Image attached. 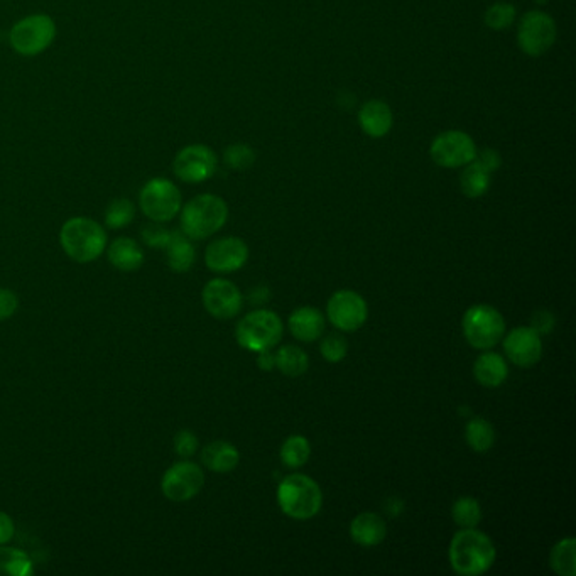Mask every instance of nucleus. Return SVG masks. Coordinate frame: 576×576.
Wrapping results in <instances>:
<instances>
[{"instance_id": "nucleus-1", "label": "nucleus", "mask_w": 576, "mask_h": 576, "mask_svg": "<svg viewBox=\"0 0 576 576\" xmlns=\"http://www.w3.org/2000/svg\"><path fill=\"white\" fill-rule=\"evenodd\" d=\"M448 558L456 575L480 576L494 566L497 549L485 532L472 528L458 530L453 536Z\"/></svg>"}, {"instance_id": "nucleus-2", "label": "nucleus", "mask_w": 576, "mask_h": 576, "mask_svg": "<svg viewBox=\"0 0 576 576\" xmlns=\"http://www.w3.org/2000/svg\"><path fill=\"white\" fill-rule=\"evenodd\" d=\"M64 254L79 264L96 261L107 249L105 229L88 217H75L63 223L60 232Z\"/></svg>"}, {"instance_id": "nucleus-3", "label": "nucleus", "mask_w": 576, "mask_h": 576, "mask_svg": "<svg viewBox=\"0 0 576 576\" xmlns=\"http://www.w3.org/2000/svg\"><path fill=\"white\" fill-rule=\"evenodd\" d=\"M229 220V205L212 193H203L183 206L181 232L191 240H203L217 234Z\"/></svg>"}, {"instance_id": "nucleus-4", "label": "nucleus", "mask_w": 576, "mask_h": 576, "mask_svg": "<svg viewBox=\"0 0 576 576\" xmlns=\"http://www.w3.org/2000/svg\"><path fill=\"white\" fill-rule=\"evenodd\" d=\"M278 504L280 511L291 519L308 521L323 507V492L312 477L293 473L278 487Z\"/></svg>"}, {"instance_id": "nucleus-5", "label": "nucleus", "mask_w": 576, "mask_h": 576, "mask_svg": "<svg viewBox=\"0 0 576 576\" xmlns=\"http://www.w3.org/2000/svg\"><path fill=\"white\" fill-rule=\"evenodd\" d=\"M282 321L280 316L269 310H255L246 314L235 328L238 345L249 352L272 350L282 338Z\"/></svg>"}, {"instance_id": "nucleus-6", "label": "nucleus", "mask_w": 576, "mask_h": 576, "mask_svg": "<svg viewBox=\"0 0 576 576\" xmlns=\"http://www.w3.org/2000/svg\"><path fill=\"white\" fill-rule=\"evenodd\" d=\"M58 28L47 14H32L17 21L9 32L11 47L21 56H38L45 53L56 39Z\"/></svg>"}, {"instance_id": "nucleus-7", "label": "nucleus", "mask_w": 576, "mask_h": 576, "mask_svg": "<svg viewBox=\"0 0 576 576\" xmlns=\"http://www.w3.org/2000/svg\"><path fill=\"white\" fill-rule=\"evenodd\" d=\"M463 335L473 348L492 350L505 335V320L490 305H475L463 314Z\"/></svg>"}, {"instance_id": "nucleus-8", "label": "nucleus", "mask_w": 576, "mask_h": 576, "mask_svg": "<svg viewBox=\"0 0 576 576\" xmlns=\"http://www.w3.org/2000/svg\"><path fill=\"white\" fill-rule=\"evenodd\" d=\"M181 205L179 188L166 178H153L140 189V210L156 223L171 221L181 212Z\"/></svg>"}, {"instance_id": "nucleus-9", "label": "nucleus", "mask_w": 576, "mask_h": 576, "mask_svg": "<svg viewBox=\"0 0 576 576\" xmlns=\"http://www.w3.org/2000/svg\"><path fill=\"white\" fill-rule=\"evenodd\" d=\"M556 22L543 11H530L524 14L517 28V45L524 54L539 58L556 43Z\"/></svg>"}, {"instance_id": "nucleus-10", "label": "nucleus", "mask_w": 576, "mask_h": 576, "mask_svg": "<svg viewBox=\"0 0 576 576\" xmlns=\"http://www.w3.org/2000/svg\"><path fill=\"white\" fill-rule=\"evenodd\" d=\"M219 168L215 151L205 144H189L172 161V172L178 179L189 185L208 181Z\"/></svg>"}, {"instance_id": "nucleus-11", "label": "nucleus", "mask_w": 576, "mask_h": 576, "mask_svg": "<svg viewBox=\"0 0 576 576\" xmlns=\"http://www.w3.org/2000/svg\"><path fill=\"white\" fill-rule=\"evenodd\" d=\"M477 144L463 130H445L431 142L430 154L439 168L456 170L470 164L477 156Z\"/></svg>"}, {"instance_id": "nucleus-12", "label": "nucleus", "mask_w": 576, "mask_h": 576, "mask_svg": "<svg viewBox=\"0 0 576 576\" xmlns=\"http://www.w3.org/2000/svg\"><path fill=\"white\" fill-rule=\"evenodd\" d=\"M327 314L330 323L340 331H357L369 318L367 301L352 289L337 291L328 299Z\"/></svg>"}, {"instance_id": "nucleus-13", "label": "nucleus", "mask_w": 576, "mask_h": 576, "mask_svg": "<svg viewBox=\"0 0 576 576\" xmlns=\"http://www.w3.org/2000/svg\"><path fill=\"white\" fill-rule=\"evenodd\" d=\"M205 485V473L202 468L193 462H178L166 470L161 490L164 497L172 502H187L196 497Z\"/></svg>"}, {"instance_id": "nucleus-14", "label": "nucleus", "mask_w": 576, "mask_h": 576, "mask_svg": "<svg viewBox=\"0 0 576 576\" xmlns=\"http://www.w3.org/2000/svg\"><path fill=\"white\" fill-rule=\"evenodd\" d=\"M249 259V247L238 237H221L213 240L205 252V264L219 274H230L242 269Z\"/></svg>"}, {"instance_id": "nucleus-15", "label": "nucleus", "mask_w": 576, "mask_h": 576, "mask_svg": "<svg viewBox=\"0 0 576 576\" xmlns=\"http://www.w3.org/2000/svg\"><path fill=\"white\" fill-rule=\"evenodd\" d=\"M203 306L217 320H232L244 305V297L234 282L212 280L206 282L202 293Z\"/></svg>"}, {"instance_id": "nucleus-16", "label": "nucleus", "mask_w": 576, "mask_h": 576, "mask_svg": "<svg viewBox=\"0 0 576 576\" xmlns=\"http://www.w3.org/2000/svg\"><path fill=\"white\" fill-rule=\"evenodd\" d=\"M504 352L517 367H532L543 357V340L530 327H517L504 338Z\"/></svg>"}, {"instance_id": "nucleus-17", "label": "nucleus", "mask_w": 576, "mask_h": 576, "mask_svg": "<svg viewBox=\"0 0 576 576\" xmlns=\"http://www.w3.org/2000/svg\"><path fill=\"white\" fill-rule=\"evenodd\" d=\"M358 124L369 138L380 139L389 134L394 124V115L386 102L369 100L358 110Z\"/></svg>"}, {"instance_id": "nucleus-18", "label": "nucleus", "mask_w": 576, "mask_h": 576, "mask_svg": "<svg viewBox=\"0 0 576 576\" xmlns=\"http://www.w3.org/2000/svg\"><path fill=\"white\" fill-rule=\"evenodd\" d=\"M288 325L299 342H316L325 331V316L313 306H303L289 316Z\"/></svg>"}, {"instance_id": "nucleus-19", "label": "nucleus", "mask_w": 576, "mask_h": 576, "mask_svg": "<svg viewBox=\"0 0 576 576\" xmlns=\"http://www.w3.org/2000/svg\"><path fill=\"white\" fill-rule=\"evenodd\" d=\"M388 536V524L379 514L362 513L350 522V538L363 547L379 546Z\"/></svg>"}, {"instance_id": "nucleus-20", "label": "nucleus", "mask_w": 576, "mask_h": 576, "mask_svg": "<svg viewBox=\"0 0 576 576\" xmlns=\"http://www.w3.org/2000/svg\"><path fill=\"white\" fill-rule=\"evenodd\" d=\"M473 375H475L477 382L483 388L496 389L507 380L509 367L502 355H498L496 352H490V350H485V354L475 360Z\"/></svg>"}, {"instance_id": "nucleus-21", "label": "nucleus", "mask_w": 576, "mask_h": 576, "mask_svg": "<svg viewBox=\"0 0 576 576\" xmlns=\"http://www.w3.org/2000/svg\"><path fill=\"white\" fill-rule=\"evenodd\" d=\"M109 263L122 272H134L144 264V252L134 238L119 237L110 244Z\"/></svg>"}, {"instance_id": "nucleus-22", "label": "nucleus", "mask_w": 576, "mask_h": 576, "mask_svg": "<svg viewBox=\"0 0 576 576\" xmlns=\"http://www.w3.org/2000/svg\"><path fill=\"white\" fill-rule=\"evenodd\" d=\"M202 462L205 467L215 473H229L238 465L240 453L229 441H213L203 448Z\"/></svg>"}, {"instance_id": "nucleus-23", "label": "nucleus", "mask_w": 576, "mask_h": 576, "mask_svg": "<svg viewBox=\"0 0 576 576\" xmlns=\"http://www.w3.org/2000/svg\"><path fill=\"white\" fill-rule=\"evenodd\" d=\"M164 249L168 255V265L174 272H188L196 261V252L191 244V238H188L181 230L171 232V238Z\"/></svg>"}, {"instance_id": "nucleus-24", "label": "nucleus", "mask_w": 576, "mask_h": 576, "mask_svg": "<svg viewBox=\"0 0 576 576\" xmlns=\"http://www.w3.org/2000/svg\"><path fill=\"white\" fill-rule=\"evenodd\" d=\"M460 174V188L468 198H480L492 185V172L483 170L477 161H472Z\"/></svg>"}, {"instance_id": "nucleus-25", "label": "nucleus", "mask_w": 576, "mask_h": 576, "mask_svg": "<svg viewBox=\"0 0 576 576\" xmlns=\"http://www.w3.org/2000/svg\"><path fill=\"white\" fill-rule=\"evenodd\" d=\"M465 441L468 447L477 453L492 450L496 443V430L490 421L485 418H472L465 426Z\"/></svg>"}, {"instance_id": "nucleus-26", "label": "nucleus", "mask_w": 576, "mask_h": 576, "mask_svg": "<svg viewBox=\"0 0 576 576\" xmlns=\"http://www.w3.org/2000/svg\"><path fill=\"white\" fill-rule=\"evenodd\" d=\"M549 566L560 576L576 575V541L575 538L561 539L553 546L549 553Z\"/></svg>"}, {"instance_id": "nucleus-27", "label": "nucleus", "mask_w": 576, "mask_h": 576, "mask_svg": "<svg viewBox=\"0 0 576 576\" xmlns=\"http://www.w3.org/2000/svg\"><path fill=\"white\" fill-rule=\"evenodd\" d=\"M276 367L288 377H299L308 371L310 357L303 348L286 345L280 346V352L276 354Z\"/></svg>"}, {"instance_id": "nucleus-28", "label": "nucleus", "mask_w": 576, "mask_h": 576, "mask_svg": "<svg viewBox=\"0 0 576 576\" xmlns=\"http://www.w3.org/2000/svg\"><path fill=\"white\" fill-rule=\"evenodd\" d=\"M312 455L310 441L301 435L288 438L280 447V462L288 468H301L306 465Z\"/></svg>"}, {"instance_id": "nucleus-29", "label": "nucleus", "mask_w": 576, "mask_h": 576, "mask_svg": "<svg viewBox=\"0 0 576 576\" xmlns=\"http://www.w3.org/2000/svg\"><path fill=\"white\" fill-rule=\"evenodd\" d=\"M32 561L24 551L16 547H0V575L31 576Z\"/></svg>"}, {"instance_id": "nucleus-30", "label": "nucleus", "mask_w": 576, "mask_h": 576, "mask_svg": "<svg viewBox=\"0 0 576 576\" xmlns=\"http://www.w3.org/2000/svg\"><path fill=\"white\" fill-rule=\"evenodd\" d=\"M452 517L458 528L472 530L482 521V507L477 498L460 497L453 504Z\"/></svg>"}, {"instance_id": "nucleus-31", "label": "nucleus", "mask_w": 576, "mask_h": 576, "mask_svg": "<svg viewBox=\"0 0 576 576\" xmlns=\"http://www.w3.org/2000/svg\"><path fill=\"white\" fill-rule=\"evenodd\" d=\"M517 11L509 2H496L485 11V26L492 31H505L514 24Z\"/></svg>"}, {"instance_id": "nucleus-32", "label": "nucleus", "mask_w": 576, "mask_h": 576, "mask_svg": "<svg viewBox=\"0 0 576 576\" xmlns=\"http://www.w3.org/2000/svg\"><path fill=\"white\" fill-rule=\"evenodd\" d=\"M136 219V205L127 198H117L110 203L105 212V223L109 229H124Z\"/></svg>"}, {"instance_id": "nucleus-33", "label": "nucleus", "mask_w": 576, "mask_h": 576, "mask_svg": "<svg viewBox=\"0 0 576 576\" xmlns=\"http://www.w3.org/2000/svg\"><path fill=\"white\" fill-rule=\"evenodd\" d=\"M255 151L247 144H232L223 151V163L234 171H246L255 164Z\"/></svg>"}, {"instance_id": "nucleus-34", "label": "nucleus", "mask_w": 576, "mask_h": 576, "mask_svg": "<svg viewBox=\"0 0 576 576\" xmlns=\"http://www.w3.org/2000/svg\"><path fill=\"white\" fill-rule=\"evenodd\" d=\"M320 352L330 363H338L348 354V342L340 333H330L320 343Z\"/></svg>"}, {"instance_id": "nucleus-35", "label": "nucleus", "mask_w": 576, "mask_h": 576, "mask_svg": "<svg viewBox=\"0 0 576 576\" xmlns=\"http://www.w3.org/2000/svg\"><path fill=\"white\" fill-rule=\"evenodd\" d=\"M142 238L147 246L154 249H164L171 238V232L154 221L153 225H147L142 229Z\"/></svg>"}, {"instance_id": "nucleus-36", "label": "nucleus", "mask_w": 576, "mask_h": 576, "mask_svg": "<svg viewBox=\"0 0 576 576\" xmlns=\"http://www.w3.org/2000/svg\"><path fill=\"white\" fill-rule=\"evenodd\" d=\"M198 450V438L195 433L183 430L174 437V452L178 453L181 458H189Z\"/></svg>"}, {"instance_id": "nucleus-37", "label": "nucleus", "mask_w": 576, "mask_h": 576, "mask_svg": "<svg viewBox=\"0 0 576 576\" xmlns=\"http://www.w3.org/2000/svg\"><path fill=\"white\" fill-rule=\"evenodd\" d=\"M555 325H556V318L553 313L546 312V310H541V312H536L532 314L530 318V328L534 331H538L541 337L543 335H549L553 330H555Z\"/></svg>"}, {"instance_id": "nucleus-38", "label": "nucleus", "mask_w": 576, "mask_h": 576, "mask_svg": "<svg viewBox=\"0 0 576 576\" xmlns=\"http://www.w3.org/2000/svg\"><path fill=\"white\" fill-rule=\"evenodd\" d=\"M19 308V297L14 291L0 288V321L9 320Z\"/></svg>"}, {"instance_id": "nucleus-39", "label": "nucleus", "mask_w": 576, "mask_h": 576, "mask_svg": "<svg viewBox=\"0 0 576 576\" xmlns=\"http://www.w3.org/2000/svg\"><path fill=\"white\" fill-rule=\"evenodd\" d=\"M473 161H477L483 170L488 172L497 171L498 168L502 166V157L498 154L496 149H483V151H477V156Z\"/></svg>"}, {"instance_id": "nucleus-40", "label": "nucleus", "mask_w": 576, "mask_h": 576, "mask_svg": "<svg viewBox=\"0 0 576 576\" xmlns=\"http://www.w3.org/2000/svg\"><path fill=\"white\" fill-rule=\"evenodd\" d=\"M14 532H16V526L11 515L0 513V546L9 543L14 538Z\"/></svg>"}, {"instance_id": "nucleus-41", "label": "nucleus", "mask_w": 576, "mask_h": 576, "mask_svg": "<svg viewBox=\"0 0 576 576\" xmlns=\"http://www.w3.org/2000/svg\"><path fill=\"white\" fill-rule=\"evenodd\" d=\"M257 365L261 371H265V372H271L274 367H276V355L271 352V350H264V352H259V357H257Z\"/></svg>"}, {"instance_id": "nucleus-42", "label": "nucleus", "mask_w": 576, "mask_h": 576, "mask_svg": "<svg viewBox=\"0 0 576 576\" xmlns=\"http://www.w3.org/2000/svg\"><path fill=\"white\" fill-rule=\"evenodd\" d=\"M269 297H271V293H269L267 288H257V289H254V293H250V299L254 303H259V305L269 301Z\"/></svg>"}, {"instance_id": "nucleus-43", "label": "nucleus", "mask_w": 576, "mask_h": 576, "mask_svg": "<svg viewBox=\"0 0 576 576\" xmlns=\"http://www.w3.org/2000/svg\"><path fill=\"white\" fill-rule=\"evenodd\" d=\"M546 0H539V4H545Z\"/></svg>"}]
</instances>
